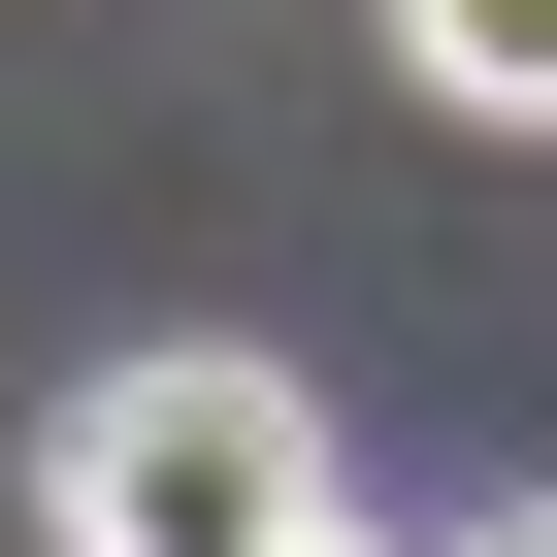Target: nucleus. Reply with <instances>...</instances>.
<instances>
[{
	"label": "nucleus",
	"instance_id": "1",
	"mask_svg": "<svg viewBox=\"0 0 557 557\" xmlns=\"http://www.w3.org/2000/svg\"><path fill=\"white\" fill-rule=\"evenodd\" d=\"M34 524L66 557H296L329 524V394L296 361H99L34 426Z\"/></svg>",
	"mask_w": 557,
	"mask_h": 557
},
{
	"label": "nucleus",
	"instance_id": "2",
	"mask_svg": "<svg viewBox=\"0 0 557 557\" xmlns=\"http://www.w3.org/2000/svg\"><path fill=\"white\" fill-rule=\"evenodd\" d=\"M394 66H426V132H557V0H394Z\"/></svg>",
	"mask_w": 557,
	"mask_h": 557
},
{
	"label": "nucleus",
	"instance_id": "3",
	"mask_svg": "<svg viewBox=\"0 0 557 557\" xmlns=\"http://www.w3.org/2000/svg\"><path fill=\"white\" fill-rule=\"evenodd\" d=\"M459 557H557V492H524V524H459Z\"/></svg>",
	"mask_w": 557,
	"mask_h": 557
},
{
	"label": "nucleus",
	"instance_id": "4",
	"mask_svg": "<svg viewBox=\"0 0 557 557\" xmlns=\"http://www.w3.org/2000/svg\"><path fill=\"white\" fill-rule=\"evenodd\" d=\"M296 557H394V524H296Z\"/></svg>",
	"mask_w": 557,
	"mask_h": 557
}]
</instances>
